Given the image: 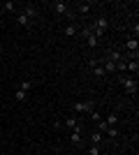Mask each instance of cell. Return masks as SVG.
<instances>
[{
	"mask_svg": "<svg viewBox=\"0 0 139 155\" xmlns=\"http://www.w3.org/2000/svg\"><path fill=\"white\" fill-rule=\"evenodd\" d=\"M79 12L81 14H88V12H91V5H88V2H81V5H79Z\"/></svg>",
	"mask_w": 139,
	"mask_h": 155,
	"instance_id": "obj_20",
	"label": "cell"
},
{
	"mask_svg": "<svg viewBox=\"0 0 139 155\" xmlns=\"http://www.w3.org/2000/svg\"><path fill=\"white\" fill-rule=\"evenodd\" d=\"M70 143H72V146H81V130L70 132Z\"/></svg>",
	"mask_w": 139,
	"mask_h": 155,
	"instance_id": "obj_10",
	"label": "cell"
},
{
	"mask_svg": "<svg viewBox=\"0 0 139 155\" xmlns=\"http://www.w3.org/2000/svg\"><path fill=\"white\" fill-rule=\"evenodd\" d=\"M88 155H100V146L91 143V146H88Z\"/></svg>",
	"mask_w": 139,
	"mask_h": 155,
	"instance_id": "obj_19",
	"label": "cell"
},
{
	"mask_svg": "<svg viewBox=\"0 0 139 155\" xmlns=\"http://www.w3.org/2000/svg\"><path fill=\"white\" fill-rule=\"evenodd\" d=\"M0 53H2V46H0Z\"/></svg>",
	"mask_w": 139,
	"mask_h": 155,
	"instance_id": "obj_23",
	"label": "cell"
},
{
	"mask_svg": "<svg viewBox=\"0 0 139 155\" xmlns=\"http://www.w3.org/2000/svg\"><path fill=\"white\" fill-rule=\"evenodd\" d=\"M121 86L125 88V93L127 95H137V81H134L132 77H121Z\"/></svg>",
	"mask_w": 139,
	"mask_h": 155,
	"instance_id": "obj_2",
	"label": "cell"
},
{
	"mask_svg": "<svg viewBox=\"0 0 139 155\" xmlns=\"http://www.w3.org/2000/svg\"><path fill=\"white\" fill-rule=\"evenodd\" d=\"M53 12H56V14H70V9H67V2H63V0L53 2Z\"/></svg>",
	"mask_w": 139,
	"mask_h": 155,
	"instance_id": "obj_9",
	"label": "cell"
},
{
	"mask_svg": "<svg viewBox=\"0 0 139 155\" xmlns=\"http://www.w3.org/2000/svg\"><path fill=\"white\" fill-rule=\"evenodd\" d=\"M16 23H19V26H23V28H28V30H30V28L35 26V21H30V19H28V16H26L23 12H21L19 16H16Z\"/></svg>",
	"mask_w": 139,
	"mask_h": 155,
	"instance_id": "obj_7",
	"label": "cell"
},
{
	"mask_svg": "<svg viewBox=\"0 0 139 155\" xmlns=\"http://www.w3.org/2000/svg\"><path fill=\"white\" fill-rule=\"evenodd\" d=\"M77 32H79V28L74 26V23H67V26H65V37H74Z\"/></svg>",
	"mask_w": 139,
	"mask_h": 155,
	"instance_id": "obj_12",
	"label": "cell"
},
{
	"mask_svg": "<svg viewBox=\"0 0 139 155\" xmlns=\"http://www.w3.org/2000/svg\"><path fill=\"white\" fill-rule=\"evenodd\" d=\"M16 9V2L14 0H7V2H2V12H14Z\"/></svg>",
	"mask_w": 139,
	"mask_h": 155,
	"instance_id": "obj_15",
	"label": "cell"
},
{
	"mask_svg": "<svg viewBox=\"0 0 139 155\" xmlns=\"http://www.w3.org/2000/svg\"><path fill=\"white\" fill-rule=\"evenodd\" d=\"M104 134H109V137H118V130H116V127H109Z\"/></svg>",
	"mask_w": 139,
	"mask_h": 155,
	"instance_id": "obj_22",
	"label": "cell"
},
{
	"mask_svg": "<svg viewBox=\"0 0 139 155\" xmlns=\"http://www.w3.org/2000/svg\"><path fill=\"white\" fill-rule=\"evenodd\" d=\"M104 123L114 127V125H116V114H109V116H104Z\"/></svg>",
	"mask_w": 139,
	"mask_h": 155,
	"instance_id": "obj_18",
	"label": "cell"
},
{
	"mask_svg": "<svg viewBox=\"0 0 139 155\" xmlns=\"http://www.w3.org/2000/svg\"><path fill=\"white\" fill-rule=\"evenodd\" d=\"M137 70H139V63H137V60H127L125 72H132V74H137Z\"/></svg>",
	"mask_w": 139,
	"mask_h": 155,
	"instance_id": "obj_14",
	"label": "cell"
},
{
	"mask_svg": "<svg viewBox=\"0 0 139 155\" xmlns=\"http://www.w3.org/2000/svg\"><path fill=\"white\" fill-rule=\"evenodd\" d=\"M100 65L104 67V72H107V74H116V65H114L111 60H100Z\"/></svg>",
	"mask_w": 139,
	"mask_h": 155,
	"instance_id": "obj_11",
	"label": "cell"
},
{
	"mask_svg": "<svg viewBox=\"0 0 139 155\" xmlns=\"http://www.w3.org/2000/svg\"><path fill=\"white\" fill-rule=\"evenodd\" d=\"M23 14H26L30 21H35L37 19V7H35L33 2H26V5H23Z\"/></svg>",
	"mask_w": 139,
	"mask_h": 155,
	"instance_id": "obj_6",
	"label": "cell"
},
{
	"mask_svg": "<svg viewBox=\"0 0 139 155\" xmlns=\"http://www.w3.org/2000/svg\"><path fill=\"white\" fill-rule=\"evenodd\" d=\"M14 100H16V102H26V100H28V93H26V91H21V88H16V93H14Z\"/></svg>",
	"mask_w": 139,
	"mask_h": 155,
	"instance_id": "obj_13",
	"label": "cell"
},
{
	"mask_svg": "<svg viewBox=\"0 0 139 155\" xmlns=\"http://www.w3.org/2000/svg\"><path fill=\"white\" fill-rule=\"evenodd\" d=\"M93 35H95V37H102V35H104L107 30H109V19H107V16H98V19L93 21Z\"/></svg>",
	"mask_w": 139,
	"mask_h": 155,
	"instance_id": "obj_1",
	"label": "cell"
},
{
	"mask_svg": "<svg viewBox=\"0 0 139 155\" xmlns=\"http://www.w3.org/2000/svg\"><path fill=\"white\" fill-rule=\"evenodd\" d=\"M86 44H88V46H98V37H95L93 32H91V35L86 37Z\"/></svg>",
	"mask_w": 139,
	"mask_h": 155,
	"instance_id": "obj_17",
	"label": "cell"
},
{
	"mask_svg": "<svg viewBox=\"0 0 139 155\" xmlns=\"http://www.w3.org/2000/svg\"><path fill=\"white\" fill-rule=\"evenodd\" d=\"M137 49H139L137 37H130V39L125 42V51H127V53H137Z\"/></svg>",
	"mask_w": 139,
	"mask_h": 155,
	"instance_id": "obj_8",
	"label": "cell"
},
{
	"mask_svg": "<svg viewBox=\"0 0 139 155\" xmlns=\"http://www.w3.org/2000/svg\"><path fill=\"white\" fill-rule=\"evenodd\" d=\"M100 141H102V134H100V132H93V134H91V143L100 146Z\"/></svg>",
	"mask_w": 139,
	"mask_h": 155,
	"instance_id": "obj_16",
	"label": "cell"
},
{
	"mask_svg": "<svg viewBox=\"0 0 139 155\" xmlns=\"http://www.w3.org/2000/svg\"><path fill=\"white\" fill-rule=\"evenodd\" d=\"M91 70H93V74L98 79H104L107 77V72H104V67L100 65V60H91Z\"/></svg>",
	"mask_w": 139,
	"mask_h": 155,
	"instance_id": "obj_4",
	"label": "cell"
},
{
	"mask_svg": "<svg viewBox=\"0 0 139 155\" xmlns=\"http://www.w3.org/2000/svg\"><path fill=\"white\" fill-rule=\"evenodd\" d=\"M74 111H77V114H93V111H95V104H93L91 100H86V102H77V104H74Z\"/></svg>",
	"mask_w": 139,
	"mask_h": 155,
	"instance_id": "obj_3",
	"label": "cell"
},
{
	"mask_svg": "<svg viewBox=\"0 0 139 155\" xmlns=\"http://www.w3.org/2000/svg\"><path fill=\"white\" fill-rule=\"evenodd\" d=\"M19 88H21V91H26V93H28L30 88H33V81H23V84H21Z\"/></svg>",
	"mask_w": 139,
	"mask_h": 155,
	"instance_id": "obj_21",
	"label": "cell"
},
{
	"mask_svg": "<svg viewBox=\"0 0 139 155\" xmlns=\"http://www.w3.org/2000/svg\"><path fill=\"white\" fill-rule=\"evenodd\" d=\"M63 125H65L67 130H72V132L74 130H81V123L77 120V116H67L65 120H63Z\"/></svg>",
	"mask_w": 139,
	"mask_h": 155,
	"instance_id": "obj_5",
	"label": "cell"
}]
</instances>
